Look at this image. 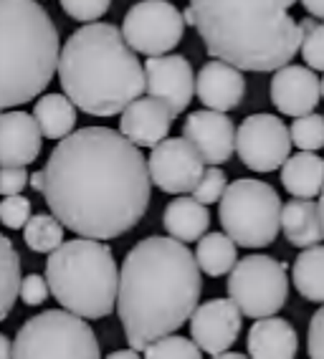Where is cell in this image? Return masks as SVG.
Masks as SVG:
<instances>
[{"label":"cell","mask_w":324,"mask_h":359,"mask_svg":"<svg viewBox=\"0 0 324 359\" xmlns=\"http://www.w3.org/2000/svg\"><path fill=\"white\" fill-rule=\"evenodd\" d=\"M41 172V195L51 215L89 241L104 243L130 233L152 198L147 160L109 127H84L64 137Z\"/></svg>","instance_id":"6da1fadb"},{"label":"cell","mask_w":324,"mask_h":359,"mask_svg":"<svg viewBox=\"0 0 324 359\" xmlns=\"http://www.w3.org/2000/svg\"><path fill=\"white\" fill-rule=\"evenodd\" d=\"M203 294V276L185 243L152 236L132 245L119 271L117 314L130 349L175 334L190 321Z\"/></svg>","instance_id":"7a4b0ae2"},{"label":"cell","mask_w":324,"mask_h":359,"mask_svg":"<svg viewBox=\"0 0 324 359\" xmlns=\"http://www.w3.org/2000/svg\"><path fill=\"white\" fill-rule=\"evenodd\" d=\"M297 0H190L193 28L215 61L238 71H279L299 53Z\"/></svg>","instance_id":"3957f363"},{"label":"cell","mask_w":324,"mask_h":359,"mask_svg":"<svg viewBox=\"0 0 324 359\" xmlns=\"http://www.w3.org/2000/svg\"><path fill=\"white\" fill-rule=\"evenodd\" d=\"M64 97L89 116L122 114L144 91L142 61L112 23H86L59 53Z\"/></svg>","instance_id":"277c9868"},{"label":"cell","mask_w":324,"mask_h":359,"mask_svg":"<svg viewBox=\"0 0 324 359\" xmlns=\"http://www.w3.org/2000/svg\"><path fill=\"white\" fill-rule=\"evenodd\" d=\"M59 53V28L36 0H0V111L43 94Z\"/></svg>","instance_id":"5b68a950"},{"label":"cell","mask_w":324,"mask_h":359,"mask_svg":"<svg viewBox=\"0 0 324 359\" xmlns=\"http://www.w3.org/2000/svg\"><path fill=\"white\" fill-rule=\"evenodd\" d=\"M48 294L64 311L81 319H104L117 306L119 269L102 241L76 238L61 243L46 261Z\"/></svg>","instance_id":"8992f818"},{"label":"cell","mask_w":324,"mask_h":359,"mask_svg":"<svg viewBox=\"0 0 324 359\" xmlns=\"http://www.w3.org/2000/svg\"><path fill=\"white\" fill-rule=\"evenodd\" d=\"M218 208V220L236 245L266 248L279 236L281 198L269 182L241 177L226 185Z\"/></svg>","instance_id":"52a82bcc"},{"label":"cell","mask_w":324,"mask_h":359,"mask_svg":"<svg viewBox=\"0 0 324 359\" xmlns=\"http://www.w3.org/2000/svg\"><path fill=\"white\" fill-rule=\"evenodd\" d=\"M11 359H102V352L86 319L48 309L18 329Z\"/></svg>","instance_id":"ba28073f"},{"label":"cell","mask_w":324,"mask_h":359,"mask_svg":"<svg viewBox=\"0 0 324 359\" xmlns=\"http://www.w3.org/2000/svg\"><path fill=\"white\" fill-rule=\"evenodd\" d=\"M228 299L243 316L266 319L279 314L289 299L286 263L264 253H253L236 261L228 276Z\"/></svg>","instance_id":"9c48e42d"},{"label":"cell","mask_w":324,"mask_h":359,"mask_svg":"<svg viewBox=\"0 0 324 359\" xmlns=\"http://www.w3.org/2000/svg\"><path fill=\"white\" fill-rule=\"evenodd\" d=\"M182 36H185L182 11H177L168 0H140L124 15V43L147 58L170 53L182 41Z\"/></svg>","instance_id":"30bf717a"},{"label":"cell","mask_w":324,"mask_h":359,"mask_svg":"<svg viewBox=\"0 0 324 359\" xmlns=\"http://www.w3.org/2000/svg\"><path fill=\"white\" fill-rule=\"evenodd\" d=\"M236 154L253 172L281 170L292 154L289 127L276 114L246 116L236 129Z\"/></svg>","instance_id":"8fae6325"},{"label":"cell","mask_w":324,"mask_h":359,"mask_svg":"<svg viewBox=\"0 0 324 359\" xmlns=\"http://www.w3.org/2000/svg\"><path fill=\"white\" fill-rule=\"evenodd\" d=\"M205 172V162L188 140L168 137L152 147L147 160L149 182L157 185L162 193L185 195L193 193L198 180Z\"/></svg>","instance_id":"7c38bea8"},{"label":"cell","mask_w":324,"mask_h":359,"mask_svg":"<svg viewBox=\"0 0 324 359\" xmlns=\"http://www.w3.org/2000/svg\"><path fill=\"white\" fill-rule=\"evenodd\" d=\"M142 69L144 91L149 94V99L165 104L173 119L188 109L195 97V74L188 58L177 53L152 56L144 61Z\"/></svg>","instance_id":"4fadbf2b"},{"label":"cell","mask_w":324,"mask_h":359,"mask_svg":"<svg viewBox=\"0 0 324 359\" xmlns=\"http://www.w3.org/2000/svg\"><path fill=\"white\" fill-rule=\"evenodd\" d=\"M241 334V311L231 299H210L190 316L193 344L208 354L228 352Z\"/></svg>","instance_id":"5bb4252c"},{"label":"cell","mask_w":324,"mask_h":359,"mask_svg":"<svg viewBox=\"0 0 324 359\" xmlns=\"http://www.w3.org/2000/svg\"><path fill=\"white\" fill-rule=\"evenodd\" d=\"M182 140H188L208 165H226L236 152V124L221 111H193L182 124Z\"/></svg>","instance_id":"9a60e30c"},{"label":"cell","mask_w":324,"mask_h":359,"mask_svg":"<svg viewBox=\"0 0 324 359\" xmlns=\"http://www.w3.org/2000/svg\"><path fill=\"white\" fill-rule=\"evenodd\" d=\"M319 79L306 66H281L271 79V102L286 116L311 114L319 104Z\"/></svg>","instance_id":"2e32d148"},{"label":"cell","mask_w":324,"mask_h":359,"mask_svg":"<svg viewBox=\"0 0 324 359\" xmlns=\"http://www.w3.org/2000/svg\"><path fill=\"white\" fill-rule=\"evenodd\" d=\"M195 97L201 99L203 107H208V111L226 114V111L236 109L246 97L243 71L223 64V61H208L195 76Z\"/></svg>","instance_id":"e0dca14e"},{"label":"cell","mask_w":324,"mask_h":359,"mask_svg":"<svg viewBox=\"0 0 324 359\" xmlns=\"http://www.w3.org/2000/svg\"><path fill=\"white\" fill-rule=\"evenodd\" d=\"M173 114L168 107L157 99L140 97L119 114V135L127 142L140 147H155L162 140H168Z\"/></svg>","instance_id":"ac0fdd59"},{"label":"cell","mask_w":324,"mask_h":359,"mask_svg":"<svg viewBox=\"0 0 324 359\" xmlns=\"http://www.w3.org/2000/svg\"><path fill=\"white\" fill-rule=\"evenodd\" d=\"M41 137L26 111H0V167H28L39 160Z\"/></svg>","instance_id":"d6986e66"},{"label":"cell","mask_w":324,"mask_h":359,"mask_svg":"<svg viewBox=\"0 0 324 359\" xmlns=\"http://www.w3.org/2000/svg\"><path fill=\"white\" fill-rule=\"evenodd\" d=\"M299 352V337L281 316L256 319L248 329V357L251 359H294Z\"/></svg>","instance_id":"ffe728a7"},{"label":"cell","mask_w":324,"mask_h":359,"mask_svg":"<svg viewBox=\"0 0 324 359\" xmlns=\"http://www.w3.org/2000/svg\"><path fill=\"white\" fill-rule=\"evenodd\" d=\"M279 177L289 195L297 200H314L324 190V157L314 152L289 154Z\"/></svg>","instance_id":"44dd1931"},{"label":"cell","mask_w":324,"mask_h":359,"mask_svg":"<svg viewBox=\"0 0 324 359\" xmlns=\"http://www.w3.org/2000/svg\"><path fill=\"white\" fill-rule=\"evenodd\" d=\"M162 225H165V231L173 241L193 243V241H201L210 228V212L198 200L180 195L165 208Z\"/></svg>","instance_id":"7402d4cb"},{"label":"cell","mask_w":324,"mask_h":359,"mask_svg":"<svg viewBox=\"0 0 324 359\" xmlns=\"http://www.w3.org/2000/svg\"><path fill=\"white\" fill-rule=\"evenodd\" d=\"M279 228H284L286 241L297 248H311L322 243V223H319V210L314 200H289L281 205Z\"/></svg>","instance_id":"603a6c76"},{"label":"cell","mask_w":324,"mask_h":359,"mask_svg":"<svg viewBox=\"0 0 324 359\" xmlns=\"http://www.w3.org/2000/svg\"><path fill=\"white\" fill-rule=\"evenodd\" d=\"M33 122L46 140H64L76 127V107L64 94H43L33 107Z\"/></svg>","instance_id":"cb8c5ba5"},{"label":"cell","mask_w":324,"mask_h":359,"mask_svg":"<svg viewBox=\"0 0 324 359\" xmlns=\"http://www.w3.org/2000/svg\"><path fill=\"white\" fill-rule=\"evenodd\" d=\"M238 261V250L236 243L226 233H205L198 241V250H195V263L205 276L221 278L231 273V269Z\"/></svg>","instance_id":"d4e9b609"},{"label":"cell","mask_w":324,"mask_h":359,"mask_svg":"<svg viewBox=\"0 0 324 359\" xmlns=\"http://www.w3.org/2000/svg\"><path fill=\"white\" fill-rule=\"evenodd\" d=\"M292 278L306 302L324 304V245H311L299 253L292 266Z\"/></svg>","instance_id":"484cf974"},{"label":"cell","mask_w":324,"mask_h":359,"mask_svg":"<svg viewBox=\"0 0 324 359\" xmlns=\"http://www.w3.org/2000/svg\"><path fill=\"white\" fill-rule=\"evenodd\" d=\"M20 256L13 241L0 233V321H6L18 302L20 289Z\"/></svg>","instance_id":"4316f807"},{"label":"cell","mask_w":324,"mask_h":359,"mask_svg":"<svg viewBox=\"0 0 324 359\" xmlns=\"http://www.w3.org/2000/svg\"><path fill=\"white\" fill-rule=\"evenodd\" d=\"M23 241L36 253H53L64 243V225L48 212L31 215L28 223L23 225Z\"/></svg>","instance_id":"83f0119b"},{"label":"cell","mask_w":324,"mask_h":359,"mask_svg":"<svg viewBox=\"0 0 324 359\" xmlns=\"http://www.w3.org/2000/svg\"><path fill=\"white\" fill-rule=\"evenodd\" d=\"M299 33H302L299 53L304 56L306 69L324 71V20H299Z\"/></svg>","instance_id":"f1b7e54d"},{"label":"cell","mask_w":324,"mask_h":359,"mask_svg":"<svg viewBox=\"0 0 324 359\" xmlns=\"http://www.w3.org/2000/svg\"><path fill=\"white\" fill-rule=\"evenodd\" d=\"M289 140L297 144L302 152H317L324 147V116L322 114H304L297 116L289 127Z\"/></svg>","instance_id":"f546056e"},{"label":"cell","mask_w":324,"mask_h":359,"mask_svg":"<svg viewBox=\"0 0 324 359\" xmlns=\"http://www.w3.org/2000/svg\"><path fill=\"white\" fill-rule=\"evenodd\" d=\"M144 359H203V354L193 344V339L170 334L144 346Z\"/></svg>","instance_id":"4dcf8cb0"},{"label":"cell","mask_w":324,"mask_h":359,"mask_svg":"<svg viewBox=\"0 0 324 359\" xmlns=\"http://www.w3.org/2000/svg\"><path fill=\"white\" fill-rule=\"evenodd\" d=\"M223 190H226V175L218 167H210L198 180V185L193 190V200H198L201 205H213V203L221 200Z\"/></svg>","instance_id":"1f68e13d"},{"label":"cell","mask_w":324,"mask_h":359,"mask_svg":"<svg viewBox=\"0 0 324 359\" xmlns=\"http://www.w3.org/2000/svg\"><path fill=\"white\" fill-rule=\"evenodd\" d=\"M112 0H61V8L69 18L79 23H99L107 11H109Z\"/></svg>","instance_id":"d6a6232c"},{"label":"cell","mask_w":324,"mask_h":359,"mask_svg":"<svg viewBox=\"0 0 324 359\" xmlns=\"http://www.w3.org/2000/svg\"><path fill=\"white\" fill-rule=\"evenodd\" d=\"M31 218V200L26 195H11L3 198L0 203V223L11 228V231H20Z\"/></svg>","instance_id":"836d02e7"},{"label":"cell","mask_w":324,"mask_h":359,"mask_svg":"<svg viewBox=\"0 0 324 359\" xmlns=\"http://www.w3.org/2000/svg\"><path fill=\"white\" fill-rule=\"evenodd\" d=\"M18 296L20 302L28 304V306H41L48 299V283L41 273H28V276L20 278Z\"/></svg>","instance_id":"e575fe53"},{"label":"cell","mask_w":324,"mask_h":359,"mask_svg":"<svg viewBox=\"0 0 324 359\" xmlns=\"http://www.w3.org/2000/svg\"><path fill=\"white\" fill-rule=\"evenodd\" d=\"M306 349L311 359H324V304L317 309V314L309 321V334H306Z\"/></svg>","instance_id":"d590c367"},{"label":"cell","mask_w":324,"mask_h":359,"mask_svg":"<svg viewBox=\"0 0 324 359\" xmlns=\"http://www.w3.org/2000/svg\"><path fill=\"white\" fill-rule=\"evenodd\" d=\"M28 185L26 167H0V195H18Z\"/></svg>","instance_id":"8d00e7d4"},{"label":"cell","mask_w":324,"mask_h":359,"mask_svg":"<svg viewBox=\"0 0 324 359\" xmlns=\"http://www.w3.org/2000/svg\"><path fill=\"white\" fill-rule=\"evenodd\" d=\"M306 13H311L314 20H324V0H299Z\"/></svg>","instance_id":"74e56055"},{"label":"cell","mask_w":324,"mask_h":359,"mask_svg":"<svg viewBox=\"0 0 324 359\" xmlns=\"http://www.w3.org/2000/svg\"><path fill=\"white\" fill-rule=\"evenodd\" d=\"M13 357V344L6 334H0V359H11Z\"/></svg>","instance_id":"f35d334b"},{"label":"cell","mask_w":324,"mask_h":359,"mask_svg":"<svg viewBox=\"0 0 324 359\" xmlns=\"http://www.w3.org/2000/svg\"><path fill=\"white\" fill-rule=\"evenodd\" d=\"M104 359H142L140 357V352H135V349H117V352H112L109 357Z\"/></svg>","instance_id":"ab89813d"},{"label":"cell","mask_w":324,"mask_h":359,"mask_svg":"<svg viewBox=\"0 0 324 359\" xmlns=\"http://www.w3.org/2000/svg\"><path fill=\"white\" fill-rule=\"evenodd\" d=\"M28 182H31V187L33 190H43V172H33L31 177H28Z\"/></svg>","instance_id":"60d3db41"},{"label":"cell","mask_w":324,"mask_h":359,"mask_svg":"<svg viewBox=\"0 0 324 359\" xmlns=\"http://www.w3.org/2000/svg\"><path fill=\"white\" fill-rule=\"evenodd\" d=\"M210 359H248V357H243L241 352H223V354H215V357H210Z\"/></svg>","instance_id":"b9f144b4"},{"label":"cell","mask_w":324,"mask_h":359,"mask_svg":"<svg viewBox=\"0 0 324 359\" xmlns=\"http://www.w3.org/2000/svg\"><path fill=\"white\" fill-rule=\"evenodd\" d=\"M317 210H319V223H322V233H324V190H322V193H319Z\"/></svg>","instance_id":"7bdbcfd3"},{"label":"cell","mask_w":324,"mask_h":359,"mask_svg":"<svg viewBox=\"0 0 324 359\" xmlns=\"http://www.w3.org/2000/svg\"><path fill=\"white\" fill-rule=\"evenodd\" d=\"M319 97H324V79L319 81Z\"/></svg>","instance_id":"ee69618b"},{"label":"cell","mask_w":324,"mask_h":359,"mask_svg":"<svg viewBox=\"0 0 324 359\" xmlns=\"http://www.w3.org/2000/svg\"><path fill=\"white\" fill-rule=\"evenodd\" d=\"M168 3H170V0H168Z\"/></svg>","instance_id":"f6af8a7d"}]
</instances>
